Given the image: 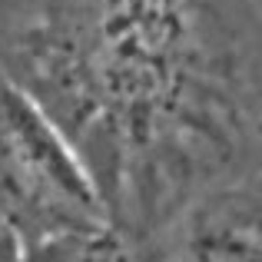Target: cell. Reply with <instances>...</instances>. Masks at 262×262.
<instances>
[{
    "instance_id": "277c9868",
    "label": "cell",
    "mask_w": 262,
    "mask_h": 262,
    "mask_svg": "<svg viewBox=\"0 0 262 262\" xmlns=\"http://www.w3.org/2000/svg\"><path fill=\"white\" fill-rule=\"evenodd\" d=\"M20 262H163L160 249L146 243L123 236L110 229L93 239H73V243H57L40 252H30Z\"/></svg>"
},
{
    "instance_id": "3957f363",
    "label": "cell",
    "mask_w": 262,
    "mask_h": 262,
    "mask_svg": "<svg viewBox=\"0 0 262 262\" xmlns=\"http://www.w3.org/2000/svg\"><path fill=\"white\" fill-rule=\"evenodd\" d=\"M156 249L166 262H262V166L203 192Z\"/></svg>"
},
{
    "instance_id": "5b68a950",
    "label": "cell",
    "mask_w": 262,
    "mask_h": 262,
    "mask_svg": "<svg viewBox=\"0 0 262 262\" xmlns=\"http://www.w3.org/2000/svg\"><path fill=\"white\" fill-rule=\"evenodd\" d=\"M24 252H20V243L13 239V232L7 229V223L0 219V262H20Z\"/></svg>"
},
{
    "instance_id": "8992f818",
    "label": "cell",
    "mask_w": 262,
    "mask_h": 262,
    "mask_svg": "<svg viewBox=\"0 0 262 262\" xmlns=\"http://www.w3.org/2000/svg\"><path fill=\"white\" fill-rule=\"evenodd\" d=\"M163 262H166V259H163Z\"/></svg>"
},
{
    "instance_id": "6da1fadb",
    "label": "cell",
    "mask_w": 262,
    "mask_h": 262,
    "mask_svg": "<svg viewBox=\"0 0 262 262\" xmlns=\"http://www.w3.org/2000/svg\"><path fill=\"white\" fill-rule=\"evenodd\" d=\"M0 77L136 243L160 246L203 192L262 166L256 0H0Z\"/></svg>"
},
{
    "instance_id": "7a4b0ae2",
    "label": "cell",
    "mask_w": 262,
    "mask_h": 262,
    "mask_svg": "<svg viewBox=\"0 0 262 262\" xmlns=\"http://www.w3.org/2000/svg\"><path fill=\"white\" fill-rule=\"evenodd\" d=\"M0 219L20 252L113 229L86 169L43 113L0 77Z\"/></svg>"
}]
</instances>
